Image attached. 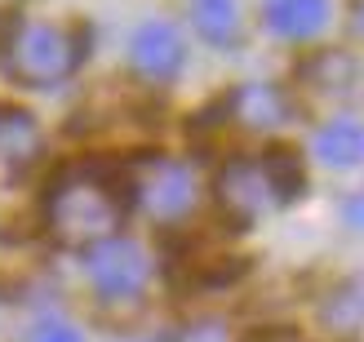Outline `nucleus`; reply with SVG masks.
I'll return each mask as SVG.
<instances>
[{
    "instance_id": "obj_1",
    "label": "nucleus",
    "mask_w": 364,
    "mask_h": 342,
    "mask_svg": "<svg viewBox=\"0 0 364 342\" xmlns=\"http://www.w3.org/2000/svg\"><path fill=\"white\" fill-rule=\"evenodd\" d=\"M45 231L67 249H89L107 236L124 231L129 196H124V169L102 160H71L53 173L41 205Z\"/></svg>"
},
{
    "instance_id": "obj_2",
    "label": "nucleus",
    "mask_w": 364,
    "mask_h": 342,
    "mask_svg": "<svg viewBox=\"0 0 364 342\" xmlns=\"http://www.w3.org/2000/svg\"><path fill=\"white\" fill-rule=\"evenodd\" d=\"M94 36L80 23H49V18L5 14L0 18V67L23 89H58L89 58Z\"/></svg>"
},
{
    "instance_id": "obj_3",
    "label": "nucleus",
    "mask_w": 364,
    "mask_h": 342,
    "mask_svg": "<svg viewBox=\"0 0 364 342\" xmlns=\"http://www.w3.org/2000/svg\"><path fill=\"white\" fill-rule=\"evenodd\" d=\"M124 196H129V209H142L151 223L178 227L182 218H191V209L200 201V183L187 160L142 156L138 165L124 169Z\"/></svg>"
},
{
    "instance_id": "obj_4",
    "label": "nucleus",
    "mask_w": 364,
    "mask_h": 342,
    "mask_svg": "<svg viewBox=\"0 0 364 342\" xmlns=\"http://www.w3.org/2000/svg\"><path fill=\"white\" fill-rule=\"evenodd\" d=\"M85 254V280L94 289L98 302L107 307H124V302H138L142 294L151 289V276H156V262L147 254V245L116 231L98 245L80 249Z\"/></svg>"
},
{
    "instance_id": "obj_5",
    "label": "nucleus",
    "mask_w": 364,
    "mask_h": 342,
    "mask_svg": "<svg viewBox=\"0 0 364 342\" xmlns=\"http://www.w3.org/2000/svg\"><path fill=\"white\" fill-rule=\"evenodd\" d=\"M213 196H218V209H223L235 227H249V223H258L262 213L280 209V191L267 173V160H253V156L227 160L213 178Z\"/></svg>"
},
{
    "instance_id": "obj_6",
    "label": "nucleus",
    "mask_w": 364,
    "mask_h": 342,
    "mask_svg": "<svg viewBox=\"0 0 364 342\" xmlns=\"http://www.w3.org/2000/svg\"><path fill=\"white\" fill-rule=\"evenodd\" d=\"M129 67L147 85H173L187 71V41L169 18H147L129 36Z\"/></svg>"
},
{
    "instance_id": "obj_7",
    "label": "nucleus",
    "mask_w": 364,
    "mask_h": 342,
    "mask_svg": "<svg viewBox=\"0 0 364 342\" xmlns=\"http://www.w3.org/2000/svg\"><path fill=\"white\" fill-rule=\"evenodd\" d=\"M41 151H45V138L36 116L23 112V107L0 102V187H14L18 178H27Z\"/></svg>"
},
{
    "instance_id": "obj_8",
    "label": "nucleus",
    "mask_w": 364,
    "mask_h": 342,
    "mask_svg": "<svg viewBox=\"0 0 364 342\" xmlns=\"http://www.w3.org/2000/svg\"><path fill=\"white\" fill-rule=\"evenodd\" d=\"M262 23L271 36H280L289 45H306L316 36L329 31L333 23V0H267Z\"/></svg>"
},
{
    "instance_id": "obj_9",
    "label": "nucleus",
    "mask_w": 364,
    "mask_h": 342,
    "mask_svg": "<svg viewBox=\"0 0 364 342\" xmlns=\"http://www.w3.org/2000/svg\"><path fill=\"white\" fill-rule=\"evenodd\" d=\"M223 112H227V120L245 124V129H280L294 107H289L284 89H276V85H240L235 94L223 98Z\"/></svg>"
},
{
    "instance_id": "obj_10",
    "label": "nucleus",
    "mask_w": 364,
    "mask_h": 342,
    "mask_svg": "<svg viewBox=\"0 0 364 342\" xmlns=\"http://www.w3.org/2000/svg\"><path fill=\"white\" fill-rule=\"evenodd\" d=\"M311 156L324 169L351 173L364 165V124L355 116H333L329 124H320L311 138Z\"/></svg>"
},
{
    "instance_id": "obj_11",
    "label": "nucleus",
    "mask_w": 364,
    "mask_h": 342,
    "mask_svg": "<svg viewBox=\"0 0 364 342\" xmlns=\"http://www.w3.org/2000/svg\"><path fill=\"white\" fill-rule=\"evenodd\" d=\"M187 14H191V27L205 45H213V49L240 45V36H245L240 0H187Z\"/></svg>"
},
{
    "instance_id": "obj_12",
    "label": "nucleus",
    "mask_w": 364,
    "mask_h": 342,
    "mask_svg": "<svg viewBox=\"0 0 364 342\" xmlns=\"http://www.w3.org/2000/svg\"><path fill=\"white\" fill-rule=\"evenodd\" d=\"M298 76L316 94H351V85L360 80V63L342 49H320L298 67Z\"/></svg>"
},
{
    "instance_id": "obj_13",
    "label": "nucleus",
    "mask_w": 364,
    "mask_h": 342,
    "mask_svg": "<svg viewBox=\"0 0 364 342\" xmlns=\"http://www.w3.org/2000/svg\"><path fill=\"white\" fill-rule=\"evenodd\" d=\"M320 320L329 333H360L364 329V276H347L324 298Z\"/></svg>"
},
{
    "instance_id": "obj_14",
    "label": "nucleus",
    "mask_w": 364,
    "mask_h": 342,
    "mask_svg": "<svg viewBox=\"0 0 364 342\" xmlns=\"http://www.w3.org/2000/svg\"><path fill=\"white\" fill-rule=\"evenodd\" d=\"M262 160H267L271 183H276V191H280V205H294L298 196L306 191V178H302L298 156H294V151H271V156H262Z\"/></svg>"
},
{
    "instance_id": "obj_15",
    "label": "nucleus",
    "mask_w": 364,
    "mask_h": 342,
    "mask_svg": "<svg viewBox=\"0 0 364 342\" xmlns=\"http://www.w3.org/2000/svg\"><path fill=\"white\" fill-rule=\"evenodd\" d=\"M27 342H85L80 325H71L67 316H45L27 329Z\"/></svg>"
},
{
    "instance_id": "obj_16",
    "label": "nucleus",
    "mask_w": 364,
    "mask_h": 342,
    "mask_svg": "<svg viewBox=\"0 0 364 342\" xmlns=\"http://www.w3.org/2000/svg\"><path fill=\"white\" fill-rule=\"evenodd\" d=\"M173 342H231V333H227L223 320H196V325H187Z\"/></svg>"
},
{
    "instance_id": "obj_17",
    "label": "nucleus",
    "mask_w": 364,
    "mask_h": 342,
    "mask_svg": "<svg viewBox=\"0 0 364 342\" xmlns=\"http://www.w3.org/2000/svg\"><path fill=\"white\" fill-rule=\"evenodd\" d=\"M342 223H347L351 231H364V187L342 201Z\"/></svg>"
},
{
    "instance_id": "obj_18",
    "label": "nucleus",
    "mask_w": 364,
    "mask_h": 342,
    "mask_svg": "<svg viewBox=\"0 0 364 342\" xmlns=\"http://www.w3.org/2000/svg\"><path fill=\"white\" fill-rule=\"evenodd\" d=\"M0 311H5V302H0Z\"/></svg>"
}]
</instances>
